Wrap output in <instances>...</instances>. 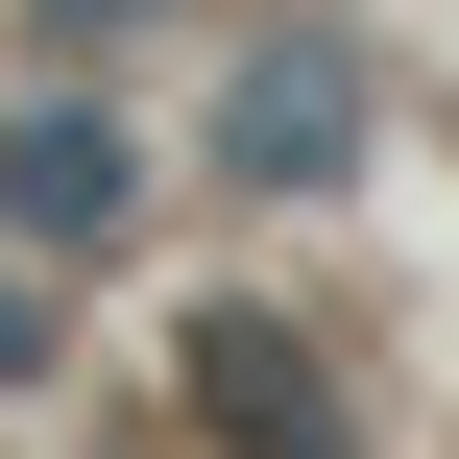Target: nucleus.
Wrapping results in <instances>:
<instances>
[{
    "label": "nucleus",
    "instance_id": "f03ea898",
    "mask_svg": "<svg viewBox=\"0 0 459 459\" xmlns=\"http://www.w3.org/2000/svg\"><path fill=\"white\" fill-rule=\"evenodd\" d=\"M315 169H363V48L266 24V48H242V97H218V194H315Z\"/></svg>",
    "mask_w": 459,
    "mask_h": 459
},
{
    "label": "nucleus",
    "instance_id": "7ed1b4c3",
    "mask_svg": "<svg viewBox=\"0 0 459 459\" xmlns=\"http://www.w3.org/2000/svg\"><path fill=\"white\" fill-rule=\"evenodd\" d=\"M194 363H218V436H242V459H363V411H315V339H266V315H218Z\"/></svg>",
    "mask_w": 459,
    "mask_h": 459
},
{
    "label": "nucleus",
    "instance_id": "f257e3e1",
    "mask_svg": "<svg viewBox=\"0 0 459 459\" xmlns=\"http://www.w3.org/2000/svg\"><path fill=\"white\" fill-rule=\"evenodd\" d=\"M121 218H145V121H121V97H24V121H0V242H24V266H97Z\"/></svg>",
    "mask_w": 459,
    "mask_h": 459
},
{
    "label": "nucleus",
    "instance_id": "20e7f679",
    "mask_svg": "<svg viewBox=\"0 0 459 459\" xmlns=\"http://www.w3.org/2000/svg\"><path fill=\"white\" fill-rule=\"evenodd\" d=\"M24 24H48V48H121V24H169V0H24Z\"/></svg>",
    "mask_w": 459,
    "mask_h": 459
}]
</instances>
